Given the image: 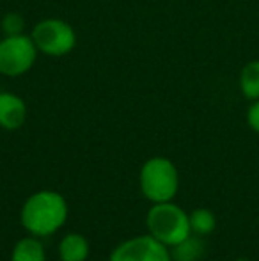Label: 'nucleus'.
I'll return each instance as SVG.
<instances>
[{
    "instance_id": "f257e3e1",
    "label": "nucleus",
    "mask_w": 259,
    "mask_h": 261,
    "mask_svg": "<svg viewBox=\"0 0 259 261\" xmlns=\"http://www.w3.org/2000/svg\"><path fill=\"white\" fill-rule=\"evenodd\" d=\"M21 226L34 237H48L68 220V203L59 192L39 190L25 201L20 213Z\"/></svg>"
},
{
    "instance_id": "f03ea898",
    "label": "nucleus",
    "mask_w": 259,
    "mask_h": 261,
    "mask_svg": "<svg viewBox=\"0 0 259 261\" xmlns=\"http://www.w3.org/2000/svg\"><path fill=\"white\" fill-rule=\"evenodd\" d=\"M146 224H148L149 234L167 247H174L192 234L188 213L172 201L153 204L146 217Z\"/></svg>"
},
{
    "instance_id": "7ed1b4c3",
    "label": "nucleus",
    "mask_w": 259,
    "mask_h": 261,
    "mask_svg": "<svg viewBox=\"0 0 259 261\" xmlns=\"http://www.w3.org/2000/svg\"><path fill=\"white\" fill-rule=\"evenodd\" d=\"M180 187L178 169L169 158H149L140 169V190L151 203L172 201Z\"/></svg>"
},
{
    "instance_id": "20e7f679",
    "label": "nucleus",
    "mask_w": 259,
    "mask_h": 261,
    "mask_svg": "<svg viewBox=\"0 0 259 261\" xmlns=\"http://www.w3.org/2000/svg\"><path fill=\"white\" fill-rule=\"evenodd\" d=\"M38 55V46L32 38L23 34L7 36L0 41V73L7 76H20L32 68Z\"/></svg>"
},
{
    "instance_id": "39448f33",
    "label": "nucleus",
    "mask_w": 259,
    "mask_h": 261,
    "mask_svg": "<svg viewBox=\"0 0 259 261\" xmlns=\"http://www.w3.org/2000/svg\"><path fill=\"white\" fill-rule=\"evenodd\" d=\"M32 41L43 54L57 57L71 52L76 43V36L66 21L50 18L36 25L32 31Z\"/></svg>"
},
{
    "instance_id": "423d86ee",
    "label": "nucleus",
    "mask_w": 259,
    "mask_h": 261,
    "mask_svg": "<svg viewBox=\"0 0 259 261\" xmlns=\"http://www.w3.org/2000/svg\"><path fill=\"white\" fill-rule=\"evenodd\" d=\"M110 261H172L167 245L151 234H142L119 244L112 251Z\"/></svg>"
},
{
    "instance_id": "0eeeda50",
    "label": "nucleus",
    "mask_w": 259,
    "mask_h": 261,
    "mask_svg": "<svg viewBox=\"0 0 259 261\" xmlns=\"http://www.w3.org/2000/svg\"><path fill=\"white\" fill-rule=\"evenodd\" d=\"M27 119V107L20 96L11 93L0 94V126L6 130H16Z\"/></svg>"
},
{
    "instance_id": "6e6552de",
    "label": "nucleus",
    "mask_w": 259,
    "mask_h": 261,
    "mask_svg": "<svg viewBox=\"0 0 259 261\" xmlns=\"http://www.w3.org/2000/svg\"><path fill=\"white\" fill-rule=\"evenodd\" d=\"M61 261H85L89 256V242L83 234L69 233L59 244Z\"/></svg>"
},
{
    "instance_id": "1a4fd4ad",
    "label": "nucleus",
    "mask_w": 259,
    "mask_h": 261,
    "mask_svg": "<svg viewBox=\"0 0 259 261\" xmlns=\"http://www.w3.org/2000/svg\"><path fill=\"white\" fill-rule=\"evenodd\" d=\"M45 247L38 238L32 237L21 238L13 249L11 261H45Z\"/></svg>"
},
{
    "instance_id": "9d476101",
    "label": "nucleus",
    "mask_w": 259,
    "mask_h": 261,
    "mask_svg": "<svg viewBox=\"0 0 259 261\" xmlns=\"http://www.w3.org/2000/svg\"><path fill=\"white\" fill-rule=\"evenodd\" d=\"M240 89L247 100H259V61H250L240 73Z\"/></svg>"
},
{
    "instance_id": "9b49d317",
    "label": "nucleus",
    "mask_w": 259,
    "mask_h": 261,
    "mask_svg": "<svg viewBox=\"0 0 259 261\" xmlns=\"http://www.w3.org/2000/svg\"><path fill=\"white\" fill-rule=\"evenodd\" d=\"M204 254V244L199 237H188L183 242L176 244L170 251V258L174 261H199Z\"/></svg>"
},
{
    "instance_id": "f8f14e48",
    "label": "nucleus",
    "mask_w": 259,
    "mask_h": 261,
    "mask_svg": "<svg viewBox=\"0 0 259 261\" xmlns=\"http://www.w3.org/2000/svg\"><path fill=\"white\" fill-rule=\"evenodd\" d=\"M190 229L192 233L197 237H204V234H210L211 231L217 226V220L215 215L206 208H197L190 213Z\"/></svg>"
},
{
    "instance_id": "ddd939ff",
    "label": "nucleus",
    "mask_w": 259,
    "mask_h": 261,
    "mask_svg": "<svg viewBox=\"0 0 259 261\" xmlns=\"http://www.w3.org/2000/svg\"><path fill=\"white\" fill-rule=\"evenodd\" d=\"M23 27H25L23 18H21L20 14H16V13L6 14V18H4V21H2V29H4V32H6L7 36L21 34Z\"/></svg>"
},
{
    "instance_id": "4468645a",
    "label": "nucleus",
    "mask_w": 259,
    "mask_h": 261,
    "mask_svg": "<svg viewBox=\"0 0 259 261\" xmlns=\"http://www.w3.org/2000/svg\"><path fill=\"white\" fill-rule=\"evenodd\" d=\"M247 123L256 134H259V100H254L247 112Z\"/></svg>"
},
{
    "instance_id": "2eb2a0df",
    "label": "nucleus",
    "mask_w": 259,
    "mask_h": 261,
    "mask_svg": "<svg viewBox=\"0 0 259 261\" xmlns=\"http://www.w3.org/2000/svg\"><path fill=\"white\" fill-rule=\"evenodd\" d=\"M235 261H249V259H235Z\"/></svg>"
}]
</instances>
